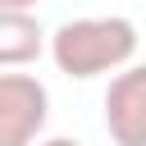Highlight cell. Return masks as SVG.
Returning <instances> with one entry per match:
<instances>
[{
	"instance_id": "obj_4",
	"label": "cell",
	"mask_w": 146,
	"mask_h": 146,
	"mask_svg": "<svg viewBox=\"0 0 146 146\" xmlns=\"http://www.w3.org/2000/svg\"><path fill=\"white\" fill-rule=\"evenodd\" d=\"M46 46V32L36 23V14L18 9V5H5L0 9V64L14 68V64H27L36 59Z\"/></svg>"
},
{
	"instance_id": "obj_2",
	"label": "cell",
	"mask_w": 146,
	"mask_h": 146,
	"mask_svg": "<svg viewBox=\"0 0 146 146\" xmlns=\"http://www.w3.org/2000/svg\"><path fill=\"white\" fill-rule=\"evenodd\" d=\"M50 119V96L27 73L0 78V146H32Z\"/></svg>"
},
{
	"instance_id": "obj_3",
	"label": "cell",
	"mask_w": 146,
	"mask_h": 146,
	"mask_svg": "<svg viewBox=\"0 0 146 146\" xmlns=\"http://www.w3.org/2000/svg\"><path fill=\"white\" fill-rule=\"evenodd\" d=\"M105 128L114 146H146V64H132L110 78Z\"/></svg>"
},
{
	"instance_id": "obj_5",
	"label": "cell",
	"mask_w": 146,
	"mask_h": 146,
	"mask_svg": "<svg viewBox=\"0 0 146 146\" xmlns=\"http://www.w3.org/2000/svg\"><path fill=\"white\" fill-rule=\"evenodd\" d=\"M41 146H82V141H73V137H50V141H41Z\"/></svg>"
},
{
	"instance_id": "obj_1",
	"label": "cell",
	"mask_w": 146,
	"mask_h": 146,
	"mask_svg": "<svg viewBox=\"0 0 146 146\" xmlns=\"http://www.w3.org/2000/svg\"><path fill=\"white\" fill-rule=\"evenodd\" d=\"M132 50H137V27L128 18H119V14H105V18H68L50 36V59L68 78L114 73V68H123L132 59Z\"/></svg>"
}]
</instances>
